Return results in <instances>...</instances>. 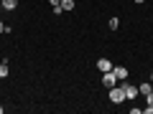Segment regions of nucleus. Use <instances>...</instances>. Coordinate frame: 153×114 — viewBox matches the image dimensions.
I'll use <instances>...</instances> for the list:
<instances>
[{
  "instance_id": "nucleus-1",
  "label": "nucleus",
  "mask_w": 153,
  "mask_h": 114,
  "mask_svg": "<svg viewBox=\"0 0 153 114\" xmlns=\"http://www.w3.org/2000/svg\"><path fill=\"white\" fill-rule=\"evenodd\" d=\"M107 96H110V102L112 104H123L125 102V91H123V86H110V91H107Z\"/></svg>"
},
{
  "instance_id": "nucleus-2",
  "label": "nucleus",
  "mask_w": 153,
  "mask_h": 114,
  "mask_svg": "<svg viewBox=\"0 0 153 114\" xmlns=\"http://www.w3.org/2000/svg\"><path fill=\"white\" fill-rule=\"evenodd\" d=\"M120 86H123V91H125V99H138V86L128 84V79H125V81H120Z\"/></svg>"
},
{
  "instance_id": "nucleus-3",
  "label": "nucleus",
  "mask_w": 153,
  "mask_h": 114,
  "mask_svg": "<svg viewBox=\"0 0 153 114\" xmlns=\"http://www.w3.org/2000/svg\"><path fill=\"white\" fill-rule=\"evenodd\" d=\"M115 84H117V76H115L112 74V71H105V74H102V86H115Z\"/></svg>"
},
{
  "instance_id": "nucleus-4",
  "label": "nucleus",
  "mask_w": 153,
  "mask_h": 114,
  "mask_svg": "<svg viewBox=\"0 0 153 114\" xmlns=\"http://www.w3.org/2000/svg\"><path fill=\"white\" fill-rule=\"evenodd\" d=\"M112 74L117 76V81H125L128 76H130V71H128L125 66H112Z\"/></svg>"
},
{
  "instance_id": "nucleus-5",
  "label": "nucleus",
  "mask_w": 153,
  "mask_h": 114,
  "mask_svg": "<svg viewBox=\"0 0 153 114\" xmlns=\"http://www.w3.org/2000/svg\"><path fill=\"white\" fill-rule=\"evenodd\" d=\"M97 71H100V74L112 71V61H110V58H97Z\"/></svg>"
},
{
  "instance_id": "nucleus-6",
  "label": "nucleus",
  "mask_w": 153,
  "mask_h": 114,
  "mask_svg": "<svg viewBox=\"0 0 153 114\" xmlns=\"http://www.w3.org/2000/svg\"><path fill=\"white\" fill-rule=\"evenodd\" d=\"M0 5H3V10H16V8H18V0H0Z\"/></svg>"
},
{
  "instance_id": "nucleus-7",
  "label": "nucleus",
  "mask_w": 153,
  "mask_h": 114,
  "mask_svg": "<svg viewBox=\"0 0 153 114\" xmlns=\"http://www.w3.org/2000/svg\"><path fill=\"white\" fill-rule=\"evenodd\" d=\"M151 91H153V84H151V81H146V84H140V86H138V94H143V96H148Z\"/></svg>"
},
{
  "instance_id": "nucleus-8",
  "label": "nucleus",
  "mask_w": 153,
  "mask_h": 114,
  "mask_svg": "<svg viewBox=\"0 0 153 114\" xmlns=\"http://www.w3.org/2000/svg\"><path fill=\"white\" fill-rule=\"evenodd\" d=\"M8 74H10V69H8V58H3V61H0V79H5Z\"/></svg>"
},
{
  "instance_id": "nucleus-9",
  "label": "nucleus",
  "mask_w": 153,
  "mask_h": 114,
  "mask_svg": "<svg viewBox=\"0 0 153 114\" xmlns=\"http://www.w3.org/2000/svg\"><path fill=\"white\" fill-rule=\"evenodd\" d=\"M74 8H76L74 0H61V10H74Z\"/></svg>"
},
{
  "instance_id": "nucleus-10",
  "label": "nucleus",
  "mask_w": 153,
  "mask_h": 114,
  "mask_svg": "<svg viewBox=\"0 0 153 114\" xmlns=\"http://www.w3.org/2000/svg\"><path fill=\"white\" fill-rule=\"evenodd\" d=\"M107 28H110V31H117V28H120V20H117V18H110Z\"/></svg>"
},
{
  "instance_id": "nucleus-11",
  "label": "nucleus",
  "mask_w": 153,
  "mask_h": 114,
  "mask_svg": "<svg viewBox=\"0 0 153 114\" xmlns=\"http://www.w3.org/2000/svg\"><path fill=\"white\" fill-rule=\"evenodd\" d=\"M10 31H13V28H10V26H5V23L0 20V33H10Z\"/></svg>"
},
{
  "instance_id": "nucleus-12",
  "label": "nucleus",
  "mask_w": 153,
  "mask_h": 114,
  "mask_svg": "<svg viewBox=\"0 0 153 114\" xmlns=\"http://www.w3.org/2000/svg\"><path fill=\"white\" fill-rule=\"evenodd\" d=\"M146 102H148V104H151V107H153V91H151V94H148V96H146Z\"/></svg>"
},
{
  "instance_id": "nucleus-13",
  "label": "nucleus",
  "mask_w": 153,
  "mask_h": 114,
  "mask_svg": "<svg viewBox=\"0 0 153 114\" xmlns=\"http://www.w3.org/2000/svg\"><path fill=\"white\" fill-rule=\"evenodd\" d=\"M143 112H146V114H153V107H151V104H148V107L143 109Z\"/></svg>"
},
{
  "instance_id": "nucleus-14",
  "label": "nucleus",
  "mask_w": 153,
  "mask_h": 114,
  "mask_svg": "<svg viewBox=\"0 0 153 114\" xmlns=\"http://www.w3.org/2000/svg\"><path fill=\"white\" fill-rule=\"evenodd\" d=\"M49 3H51V8H54V5H61V0H49Z\"/></svg>"
},
{
  "instance_id": "nucleus-15",
  "label": "nucleus",
  "mask_w": 153,
  "mask_h": 114,
  "mask_svg": "<svg viewBox=\"0 0 153 114\" xmlns=\"http://www.w3.org/2000/svg\"><path fill=\"white\" fill-rule=\"evenodd\" d=\"M135 3H138V5H143V3H146V0H135Z\"/></svg>"
},
{
  "instance_id": "nucleus-16",
  "label": "nucleus",
  "mask_w": 153,
  "mask_h": 114,
  "mask_svg": "<svg viewBox=\"0 0 153 114\" xmlns=\"http://www.w3.org/2000/svg\"><path fill=\"white\" fill-rule=\"evenodd\" d=\"M151 84H153V71H151Z\"/></svg>"
},
{
  "instance_id": "nucleus-17",
  "label": "nucleus",
  "mask_w": 153,
  "mask_h": 114,
  "mask_svg": "<svg viewBox=\"0 0 153 114\" xmlns=\"http://www.w3.org/2000/svg\"><path fill=\"white\" fill-rule=\"evenodd\" d=\"M0 114H3V107H0Z\"/></svg>"
}]
</instances>
